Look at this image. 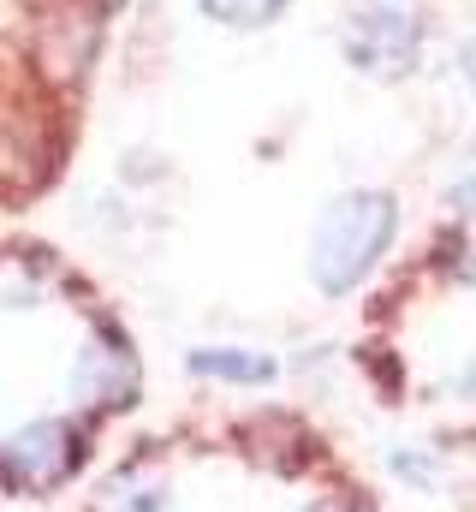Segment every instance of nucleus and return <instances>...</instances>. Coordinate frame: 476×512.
Returning a JSON list of instances; mask_svg holds the SVG:
<instances>
[{
    "instance_id": "obj_5",
    "label": "nucleus",
    "mask_w": 476,
    "mask_h": 512,
    "mask_svg": "<svg viewBox=\"0 0 476 512\" xmlns=\"http://www.w3.org/2000/svg\"><path fill=\"white\" fill-rule=\"evenodd\" d=\"M310 512H369V507H363V501H352V495H322Z\"/></svg>"
},
{
    "instance_id": "obj_1",
    "label": "nucleus",
    "mask_w": 476,
    "mask_h": 512,
    "mask_svg": "<svg viewBox=\"0 0 476 512\" xmlns=\"http://www.w3.org/2000/svg\"><path fill=\"white\" fill-rule=\"evenodd\" d=\"M399 239V203L393 191H340L310 239V280L322 298H352L369 268Z\"/></svg>"
},
{
    "instance_id": "obj_2",
    "label": "nucleus",
    "mask_w": 476,
    "mask_h": 512,
    "mask_svg": "<svg viewBox=\"0 0 476 512\" xmlns=\"http://www.w3.org/2000/svg\"><path fill=\"white\" fill-rule=\"evenodd\" d=\"M346 54H352V66L375 72V78H399L423 54V18L393 0H369L346 24Z\"/></svg>"
},
{
    "instance_id": "obj_4",
    "label": "nucleus",
    "mask_w": 476,
    "mask_h": 512,
    "mask_svg": "<svg viewBox=\"0 0 476 512\" xmlns=\"http://www.w3.org/2000/svg\"><path fill=\"white\" fill-rule=\"evenodd\" d=\"M215 24H233V30H256V24H274L292 0H197Z\"/></svg>"
},
{
    "instance_id": "obj_3",
    "label": "nucleus",
    "mask_w": 476,
    "mask_h": 512,
    "mask_svg": "<svg viewBox=\"0 0 476 512\" xmlns=\"http://www.w3.org/2000/svg\"><path fill=\"white\" fill-rule=\"evenodd\" d=\"M191 370L209 376V382H233V387L274 382V358L268 352H244V346H203V352H191Z\"/></svg>"
}]
</instances>
